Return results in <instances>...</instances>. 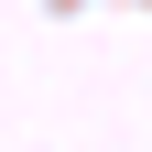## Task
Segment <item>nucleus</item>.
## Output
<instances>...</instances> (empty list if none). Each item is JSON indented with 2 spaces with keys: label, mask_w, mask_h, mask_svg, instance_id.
Returning <instances> with one entry per match:
<instances>
[]
</instances>
